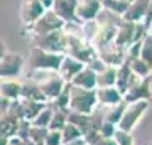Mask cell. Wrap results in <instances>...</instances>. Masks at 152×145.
I'll return each instance as SVG.
<instances>
[{"label":"cell","instance_id":"obj_41","mask_svg":"<svg viewBox=\"0 0 152 145\" xmlns=\"http://www.w3.org/2000/svg\"><path fill=\"white\" fill-rule=\"evenodd\" d=\"M147 145H152V144H147Z\"/></svg>","mask_w":152,"mask_h":145},{"label":"cell","instance_id":"obj_27","mask_svg":"<svg viewBox=\"0 0 152 145\" xmlns=\"http://www.w3.org/2000/svg\"><path fill=\"white\" fill-rule=\"evenodd\" d=\"M51 118H53V108L46 103V106L39 111V115L32 120V122H31V123H32L34 127H44V128H48V125H49V122H51Z\"/></svg>","mask_w":152,"mask_h":145},{"label":"cell","instance_id":"obj_21","mask_svg":"<svg viewBox=\"0 0 152 145\" xmlns=\"http://www.w3.org/2000/svg\"><path fill=\"white\" fill-rule=\"evenodd\" d=\"M124 108H125L124 100L120 103H117V105H112V106H103V120L108 122V123H113L115 127H117L120 117H122V113H124Z\"/></svg>","mask_w":152,"mask_h":145},{"label":"cell","instance_id":"obj_3","mask_svg":"<svg viewBox=\"0 0 152 145\" xmlns=\"http://www.w3.org/2000/svg\"><path fill=\"white\" fill-rule=\"evenodd\" d=\"M63 56L64 54L48 52V51H42V49L36 47V46H31V49H29V59H26V63L29 64L31 71H36V69L58 71Z\"/></svg>","mask_w":152,"mask_h":145},{"label":"cell","instance_id":"obj_5","mask_svg":"<svg viewBox=\"0 0 152 145\" xmlns=\"http://www.w3.org/2000/svg\"><path fill=\"white\" fill-rule=\"evenodd\" d=\"M63 27H64V22L61 20L51 9H48L29 29H24V34H29V39H31V37H37V36L61 31Z\"/></svg>","mask_w":152,"mask_h":145},{"label":"cell","instance_id":"obj_17","mask_svg":"<svg viewBox=\"0 0 152 145\" xmlns=\"http://www.w3.org/2000/svg\"><path fill=\"white\" fill-rule=\"evenodd\" d=\"M22 100H31V101H42L46 103V98H44L42 91L39 90L37 83L31 78H24L20 79V96Z\"/></svg>","mask_w":152,"mask_h":145},{"label":"cell","instance_id":"obj_34","mask_svg":"<svg viewBox=\"0 0 152 145\" xmlns=\"http://www.w3.org/2000/svg\"><path fill=\"white\" fill-rule=\"evenodd\" d=\"M10 100H7L5 96H2L0 95V117H4L7 111H9V108H10Z\"/></svg>","mask_w":152,"mask_h":145},{"label":"cell","instance_id":"obj_13","mask_svg":"<svg viewBox=\"0 0 152 145\" xmlns=\"http://www.w3.org/2000/svg\"><path fill=\"white\" fill-rule=\"evenodd\" d=\"M85 68V64L83 63H80L78 59H75V58H71V56H68V54H64L63 56V59H61L59 63V68H58V74L61 76V79L64 81V83H71V79L75 78L80 71Z\"/></svg>","mask_w":152,"mask_h":145},{"label":"cell","instance_id":"obj_24","mask_svg":"<svg viewBox=\"0 0 152 145\" xmlns=\"http://www.w3.org/2000/svg\"><path fill=\"white\" fill-rule=\"evenodd\" d=\"M102 2V9L103 10H108L112 12V14H115V15H124L125 10H127V7H129V4L127 2H122V0H100Z\"/></svg>","mask_w":152,"mask_h":145},{"label":"cell","instance_id":"obj_18","mask_svg":"<svg viewBox=\"0 0 152 145\" xmlns=\"http://www.w3.org/2000/svg\"><path fill=\"white\" fill-rule=\"evenodd\" d=\"M0 95L10 101L20 96V78H0Z\"/></svg>","mask_w":152,"mask_h":145},{"label":"cell","instance_id":"obj_39","mask_svg":"<svg viewBox=\"0 0 152 145\" xmlns=\"http://www.w3.org/2000/svg\"><path fill=\"white\" fill-rule=\"evenodd\" d=\"M7 137H4V135H0V145H7Z\"/></svg>","mask_w":152,"mask_h":145},{"label":"cell","instance_id":"obj_11","mask_svg":"<svg viewBox=\"0 0 152 145\" xmlns=\"http://www.w3.org/2000/svg\"><path fill=\"white\" fill-rule=\"evenodd\" d=\"M137 81H139V78H137L134 73H132L130 66L127 64V63H124V64H120L118 68H117V78H115V88L120 91V95L124 96L125 93L130 90L132 86L135 85Z\"/></svg>","mask_w":152,"mask_h":145},{"label":"cell","instance_id":"obj_28","mask_svg":"<svg viewBox=\"0 0 152 145\" xmlns=\"http://www.w3.org/2000/svg\"><path fill=\"white\" fill-rule=\"evenodd\" d=\"M129 66H130L132 73L139 78V79H142V78H147V76H152V69L149 68V66L144 63L142 59H135L132 61V63H129Z\"/></svg>","mask_w":152,"mask_h":145},{"label":"cell","instance_id":"obj_4","mask_svg":"<svg viewBox=\"0 0 152 145\" xmlns=\"http://www.w3.org/2000/svg\"><path fill=\"white\" fill-rule=\"evenodd\" d=\"M151 106V101H134V103H125L124 113L120 117L118 123H117V130L122 132H129L135 128V125L140 122V118L145 115L147 108Z\"/></svg>","mask_w":152,"mask_h":145},{"label":"cell","instance_id":"obj_16","mask_svg":"<svg viewBox=\"0 0 152 145\" xmlns=\"http://www.w3.org/2000/svg\"><path fill=\"white\" fill-rule=\"evenodd\" d=\"M95 95H96V103L100 106H112V105H117V103H120L124 100V96L120 95V91L115 86L96 88Z\"/></svg>","mask_w":152,"mask_h":145},{"label":"cell","instance_id":"obj_19","mask_svg":"<svg viewBox=\"0 0 152 145\" xmlns=\"http://www.w3.org/2000/svg\"><path fill=\"white\" fill-rule=\"evenodd\" d=\"M69 85L83 88V90H96V74H95L90 68L85 66V68L71 79Z\"/></svg>","mask_w":152,"mask_h":145},{"label":"cell","instance_id":"obj_9","mask_svg":"<svg viewBox=\"0 0 152 145\" xmlns=\"http://www.w3.org/2000/svg\"><path fill=\"white\" fill-rule=\"evenodd\" d=\"M44 9L37 0H22L20 2V20L24 29H29L39 17L44 14Z\"/></svg>","mask_w":152,"mask_h":145},{"label":"cell","instance_id":"obj_30","mask_svg":"<svg viewBox=\"0 0 152 145\" xmlns=\"http://www.w3.org/2000/svg\"><path fill=\"white\" fill-rule=\"evenodd\" d=\"M113 138H115V142H117V145H135L134 137H132V133H129V132L117 130L113 133Z\"/></svg>","mask_w":152,"mask_h":145},{"label":"cell","instance_id":"obj_20","mask_svg":"<svg viewBox=\"0 0 152 145\" xmlns=\"http://www.w3.org/2000/svg\"><path fill=\"white\" fill-rule=\"evenodd\" d=\"M19 103L22 108V118L27 122H32L39 115V111L46 106V103L42 101H31V100H22V98H19Z\"/></svg>","mask_w":152,"mask_h":145},{"label":"cell","instance_id":"obj_36","mask_svg":"<svg viewBox=\"0 0 152 145\" xmlns=\"http://www.w3.org/2000/svg\"><path fill=\"white\" fill-rule=\"evenodd\" d=\"M37 2L44 7V9H46V10H48V9H51V5H53V0H37Z\"/></svg>","mask_w":152,"mask_h":145},{"label":"cell","instance_id":"obj_8","mask_svg":"<svg viewBox=\"0 0 152 145\" xmlns=\"http://www.w3.org/2000/svg\"><path fill=\"white\" fill-rule=\"evenodd\" d=\"M125 103L134 101H152V76L142 78L124 95Z\"/></svg>","mask_w":152,"mask_h":145},{"label":"cell","instance_id":"obj_2","mask_svg":"<svg viewBox=\"0 0 152 145\" xmlns=\"http://www.w3.org/2000/svg\"><path fill=\"white\" fill-rule=\"evenodd\" d=\"M96 105L95 90H83L68 83V110L90 115L96 108Z\"/></svg>","mask_w":152,"mask_h":145},{"label":"cell","instance_id":"obj_12","mask_svg":"<svg viewBox=\"0 0 152 145\" xmlns=\"http://www.w3.org/2000/svg\"><path fill=\"white\" fill-rule=\"evenodd\" d=\"M51 10L64 24L78 22V19H76V0H53Z\"/></svg>","mask_w":152,"mask_h":145},{"label":"cell","instance_id":"obj_23","mask_svg":"<svg viewBox=\"0 0 152 145\" xmlns=\"http://www.w3.org/2000/svg\"><path fill=\"white\" fill-rule=\"evenodd\" d=\"M68 123V108L63 110H53V118L48 125V130H63V127Z\"/></svg>","mask_w":152,"mask_h":145},{"label":"cell","instance_id":"obj_22","mask_svg":"<svg viewBox=\"0 0 152 145\" xmlns=\"http://www.w3.org/2000/svg\"><path fill=\"white\" fill-rule=\"evenodd\" d=\"M115 78H117V68L107 66L103 71L96 74V88H105V86H115Z\"/></svg>","mask_w":152,"mask_h":145},{"label":"cell","instance_id":"obj_6","mask_svg":"<svg viewBox=\"0 0 152 145\" xmlns=\"http://www.w3.org/2000/svg\"><path fill=\"white\" fill-rule=\"evenodd\" d=\"M31 46L48 51V52L54 54H64L66 52V39L63 29L56 31V32H49L44 36H37V37H31Z\"/></svg>","mask_w":152,"mask_h":145},{"label":"cell","instance_id":"obj_37","mask_svg":"<svg viewBox=\"0 0 152 145\" xmlns=\"http://www.w3.org/2000/svg\"><path fill=\"white\" fill-rule=\"evenodd\" d=\"M5 52H7V46H5L4 42H2V41H0V59H2L4 56H5Z\"/></svg>","mask_w":152,"mask_h":145},{"label":"cell","instance_id":"obj_15","mask_svg":"<svg viewBox=\"0 0 152 145\" xmlns=\"http://www.w3.org/2000/svg\"><path fill=\"white\" fill-rule=\"evenodd\" d=\"M147 5H149V0H132L125 14L122 15V19L127 22H132V24H140L145 17Z\"/></svg>","mask_w":152,"mask_h":145},{"label":"cell","instance_id":"obj_1","mask_svg":"<svg viewBox=\"0 0 152 145\" xmlns=\"http://www.w3.org/2000/svg\"><path fill=\"white\" fill-rule=\"evenodd\" d=\"M27 78L34 79L37 83L39 90L42 91L44 98H46V103L54 100L58 95H59L64 86L68 83L61 79V76L56 73V71H51V69H36V71H29Z\"/></svg>","mask_w":152,"mask_h":145},{"label":"cell","instance_id":"obj_7","mask_svg":"<svg viewBox=\"0 0 152 145\" xmlns=\"http://www.w3.org/2000/svg\"><path fill=\"white\" fill-rule=\"evenodd\" d=\"M26 66V58L20 52L7 51L0 59V78H19Z\"/></svg>","mask_w":152,"mask_h":145},{"label":"cell","instance_id":"obj_33","mask_svg":"<svg viewBox=\"0 0 152 145\" xmlns=\"http://www.w3.org/2000/svg\"><path fill=\"white\" fill-rule=\"evenodd\" d=\"M86 68H90V69H91L93 73H95V74H98L100 71H103L105 68H107V64H105L103 61H102V59H100V58L96 56V58H95L93 61H90V63H88Z\"/></svg>","mask_w":152,"mask_h":145},{"label":"cell","instance_id":"obj_26","mask_svg":"<svg viewBox=\"0 0 152 145\" xmlns=\"http://www.w3.org/2000/svg\"><path fill=\"white\" fill-rule=\"evenodd\" d=\"M61 137H63V145L76 142V140L81 138V132L78 130V127H75L73 123H66L61 130Z\"/></svg>","mask_w":152,"mask_h":145},{"label":"cell","instance_id":"obj_32","mask_svg":"<svg viewBox=\"0 0 152 145\" xmlns=\"http://www.w3.org/2000/svg\"><path fill=\"white\" fill-rule=\"evenodd\" d=\"M98 133L102 135V137H113V133L117 132V127L113 123H108V122H103V123L98 127L96 130Z\"/></svg>","mask_w":152,"mask_h":145},{"label":"cell","instance_id":"obj_40","mask_svg":"<svg viewBox=\"0 0 152 145\" xmlns=\"http://www.w3.org/2000/svg\"><path fill=\"white\" fill-rule=\"evenodd\" d=\"M122 2H127V4H130L132 0H122Z\"/></svg>","mask_w":152,"mask_h":145},{"label":"cell","instance_id":"obj_35","mask_svg":"<svg viewBox=\"0 0 152 145\" xmlns=\"http://www.w3.org/2000/svg\"><path fill=\"white\" fill-rule=\"evenodd\" d=\"M152 20V0H149V5H147V12H145V17H144V20L140 22L144 27L149 26V22Z\"/></svg>","mask_w":152,"mask_h":145},{"label":"cell","instance_id":"obj_10","mask_svg":"<svg viewBox=\"0 0 152 145\" xmlns=\"http://www.w3.org/2000/svg\"><path fill=\"white\" fill-rule=\"evenodd\" d=\"M100 10H102L100 0H76V19L80 24L95 20Z\"/></svg>","mask_w":152,"mask_h":145},{"label":"cell","instance_id":"obj_29","mask_svg":"<svg viewBox=\"0 0 152 145\" xmlns=\"http://www.w3.org/2000/svg\"><path fill=\"white\" fill-rule=\"evenodd\" d=\"M46 133H48V128H44V127H34V125L31 123V128H29V133H27V140H31V142L36 144V145H44Z\"/></svg>","mask_w":152,"mask_h":145},{"label":"cell","instance_id":"obj_31","mask_svg":"<svg viewBox=\"0 0 152 145\" xmlns=\"http://www.w3.org/2000/svg\"><path fill=\"white\" fill-rule=\"evenodd\" d=\"M44 145H63V137H61L59 130H48Z\"/></svg>","mask_w":152,"mask_h":145},{"label":"cell","instance_id":"obj_14","mask_svg":"<svg viewBox=\"0 0 152 145\" xmlns=\"http://www.w3.org/2000/svg\"><path fill=\"white\" fill-rule=\"evenodd\" d=\"M98 58L103 61L107 66H113V68H118L120 64H124V51L120 47H117L113 44V41L103 47H100L96 51Z\"/></svg>","mask_w":152,"mask_h":145},{"label":"cell","instance_id":"obj_25","mask_svg":"<svg viewBox=\"0 0 152 145\" xmlns=\"http://www.w3.org/2000/svg\"><path fill=\"white\" fill-rule=\"evenodd\" d=\"M139 59H142L152 69V37H151V36H145V37L142 39Z\"/></svg>","mask_w":152,"mask_h":145},{"label":"cell","instance_id":"obj_38","mask_svg":"<svg viewBox=\"0 0 152 145\" xmlns=\"http://www.w3.org/2000/svg\"><path fill=\"white\" fill-rule=\"evenodd\" d=\"M145 31H147V36H151V37H152V20L149 22V26L145 27Z\"/></svg>","mask_w":152,"mask_h":145}]
</instances>
